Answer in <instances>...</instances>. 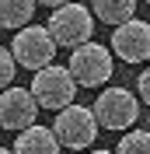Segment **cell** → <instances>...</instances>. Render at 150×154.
Here are the masks:
<instances>
[{"instance_id":"1","label":"cell","mask_w":150,"mask_h":154,"mask_svg":"<svg viewBox=\"0 0 150 154\" xmlns=\"http://www.w3.org/2000/svg\"><path fill=\"white\" fill-rule=\"evenodd\" d=\"M52 14L46 21V32L56 46H66V49H77L91 42L94 35V18L84 4H49Z\"/></svg>"},{"instance_id":"2","label":"cell","mask_w":150,"mask_h":154,"mask_svg":"<svg viewBox=\"0 0 150 154\" xmlns=\"http://www.w3.org/2000/svg\"><path fill=\"white\" fill-rule=\"evenodd\" d=\"M115 63H112V53L98 42H84V46L70 49V60H66V74L74 77L77 88H101L108 84Z\"/></svg>"},{"instance_id":"3","label":"cell","mask_w":150,"mask_h":154,"mask_svg":"<svg viewBox=\"0 0 150 154\" xmlns=\"http://www.w3.org/2000/svg\"><path fill=\"white\" fill-rule=\"evenodd\" d=\"M52 137H56L59 151L63 147H70V151H84V147H91L94 140H98V123H94V112L87 105H66L63 112H56V119H52Z\"/></svg>"},{"instance_id":"4","label":"cell","mask_w":150,"mask_h":154,"mask_svg":"<svg viewBox=\"0 0 150 154\" xmlns=\"http://www.w3.org/2000/svg\"><path fill=\"white\" fill-rule=\"evenodd\" d=\"M32 98H35L38 109H49V112H63L66 105H74L77 98V84L74 77L66 74V67H59V63H49L46 70H38L35 77H32Z\"/></svg>"},{"instance_id":"5","label":"cell","mask_w":150,"mask_h":154,"mask_svg":"<svg viewBox=\"0 0 150 154\" xmlns=\"http://www.w3.org/2000/svg\"><path fill=\"white\" fill-rule=\"evenodd\" d=\"M94 123L98 130H126L129 133V126L136 123V116H140V98L126 91V88H105L98 102H94Z\"/></svg>"},{"instance_id":"6","label":"cell","mask_w":150,"mask_h":154,"mask_svg":"<svg viewBox=\"0 0 150 154\" xmlns=\"http://www.w3.org/2000/svg\"><path fill=\"white\" fill-rule=\"evenodd\" d=\"M10 56H14V63L25 70H46L49 63H52V56H56V42L49 38L46 25H25V28L14 35V42H10Z\"/></svg>"},{"instance_id":"7","label":"cell","mask_w":150,"mask_h":154,"mask_svg":"<svg viewBox=\"0 0 150 154\" xmlns=\"http://www.w3.org/2000/svg\"><path fill=\"white\" fill-rule=\"evenodd\" d=\"M108 53H115L122 63H143V60H150V25L133 18L126 25H119V28H112V49Z\"/></svg>"},{"instance_id":"8","label":"cell","mask_w":150,"mask_h":154,"mask_svg":"<svg viewBox=\"0 0 150 154\" xmlns=\"http://www.w3.org/2000/svg\"><path fill=\"white\" fill-rule=\"evenodd\" d=\"M38 119V105L35 98H32L28 88H7V91H0V130H28L35 126Z\"/></svg>"},{"instance_id":"9","label":"cell","mask_w":150,"mask_h":154,"mask_svg":"<svg viewBox=\"0 0 150 154\" xmlns=\"http://www.w3.org/2000/svg\"><path fill=\"white\" fill-rule=\"evenodd\" d=\"M14 154H59V144L56 137H52V130L49 126H28V130H21L18 140H14V147H10Z\"/></svg>"},{"instance_id":"10","label":"cell","mask_w":150,"mask_h":154,"mask_svg":"<svg viewBox=\"0 0 150 154\" xmlns=\"http://www.w3.org/2000/svg\"><path fill=\"white\" fill-rule=\"evenodd\" d=\"M91 18L105 21L108 28H119L136 18V4L133 0H98V4H91Z\"/></svg>"},{"instance_id":"11","label":"cell","mask_w":150,"mask_h":154,"mask_svg":"<svg viewBox=\"0 0 150 154\" xmlns=\"http://www.w3.org/2000/svg\"><path fill=\"white\" fill-rule=\"evenodd\" d=\"M35 18V0H0V28H25Z\"/></svg>"},{"instance_id":"12","label":"cell","mask_w":150,"mask_h":154,"mask_svg":"<svg viewBox=\"0 0 150 154\" xmlns=\"http://www.w3.org/2000/svg\"><path fill=\"white\" fill-rule=\"evenodd\" d=\"M112 154H150V133L147 130H129Z\"/></svg>"},{"instance_id":"13","label":"cell","mask_w":150,"mask_h":154,"mask_svg":"<svg viewBox=\"0 0 150 154\" xmlns=\"http://www.w3.org/2000/svg\"><path fill=\"white\" fill-rule=\"evenodd\" d=\"M14 70H18V63H14V56H10V49L0 46V91H7V88H10Z\"/></svg>"},{"instance_id":"14","label":"cell","mask_w":150,"mask_h":154,"mask_svg":"<svg viewBox=\"0 0 150 154\" xmlns=\"http://www.w3.org/2000/svg\"><path fill=\"white\" fill-rule=\"evenodd\" d=\"M136 91H140L143 105H150V67H147V70H140V77H136Z\"/></svg>"},{"instance_id":"15","label":"cell","mask_w":150,"mask_h":154,"mask_svg":"<svg viewBox=\"0 0 150 154\" xmlns=\"http://www.w3.org/2000/svg\"><path fill=\"white\" fill-rule=\"evenodd\" d=\"M0 154H14V151H10V147H0Z\"/></svg>"},{"instance_id":"16","label":"cell","mask_w":150,"mask_h":154,"mask_svg":"<svg viewBox=\"0 0 150 154\" xmlns=\"http://www.w3.org/2000/svg\"><path fill=\"white\" fill-rule=\"evenodd\" d=\"M87 154H112V151H87Z\"/></svg>"}]
</instances>
